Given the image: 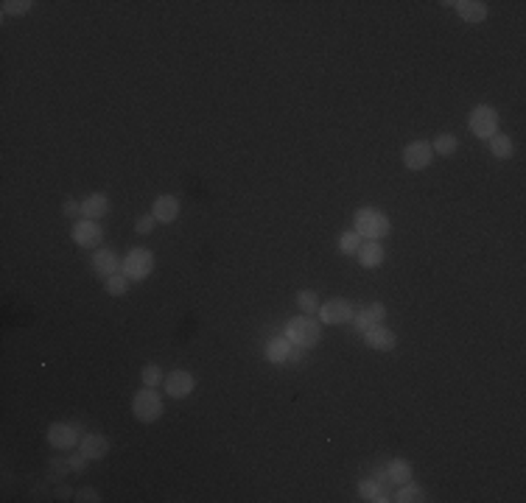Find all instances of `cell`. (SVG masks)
<instances>
[{
  "instance_id": "obj_1",
  "label": "cell",
  "mask_w": 526,
  "mask_h": 503,
  "mask_svg": "<svg viewBox=\"0 0 526 503\" xmlns=\"http://www.w3.org/2000/svg\"><path fill=\"white\" fill-rule=\"evenodd\" d=\"M286 338L297 344V347H305V350H314L317 344H319V338H322V327H319V322L317 319H311V316H299V319H292L289 325H286Z\"/></svg>"
},
{
  "instance_id": "obj_2",
  "label": "cell",
  "mask_w": 526,
  "mask_h": 503,
  "mask_svg": "<svg viewBox=\"0 0 526 503\" xmlns=\"http://www.w3.org/2000/svg\"><path fill=\"white\" fill-rule=\"evenodd\" d=\"M389 230H392V224H389V218L381 210H372V207L359 210V215H356V233L362 235L364 240H381V238L389 235Z\"/></svg>"
},
{
  "instance_id": "obj_3",
  "label": "cell",
  "mask_w": 526,
  "mask_h": 503,
  "mask_svg": "<svg viewBox=\"0 0 526 503\" xmlns=\"http://www.w3.org/2000/svg\"><path fill=\"white\" fill-rule=\"evenodd\" d=\"M132 414L140 422H157L163 417V397L157 395V389L146 386L132 397Z\"/></svg>"
},
{
  "instance_id": "obj_4",
  "label": "cell",
  "mask_w": 526,
  "mask_h": 503,
  "mask_svg": "<svg viewBox=\"0 0 526 503\" xmlns=\"http://www.w3.org/2000/svg\"><path fill=\"white\" fill-rule=\"evenodd\" d=\"M467 126H470V132L476 134V137L490 140L493 134H498V112H495L493 106H487V103H479V106L470 112Z\"/></svg>"
},
{
  "instance_id": "obj_5",
  "label": "cell",
  "mask_w": 526,
  "mask_h": 503,
  "mask_svg": "<svg viewBox=\"0 0 526 503\" xmlns=\"http://www.w3.org/2000/svg\"><path fill=\"white\" fill-rule=\"evenodd\" d=\"M152 268H154V255L140 246V249H132L129 252V258L124 263V274L129 280H134V283H140V280H146L152 274Z\"/></svg>"
},
{
  "instance_id": "obj_6",
  "label": "cell",
  "mask_w": 526,
  "mask_h": 503,
  "mask_svg": "<svg viewBox=\"0 0 526 503\" xmlns=\"http://www.w3.org/2000/svg\"><path fill=\"white\" fill-rule=\"evenodd\" d=\"M70 235H73L76 246H81V249H99L101 238H104V230L99 227V221L81 218V221H76V224H73V233Z\"/></svg>"
},
{
  "instance_id": "obj_7",
  "label": "cell",
  "mask_w": 526,
  "mask_h": 503,
  "mask_svg": "<svg viewBox=\"0 0 526 503\" xmlns=\"http://www.w3.org/2000/svg\"><path fill=\"white\" fill-rule=\"evenodd\" d=\"M163 383H165V395L174 397V400L188 397V395L194 392V386H197V380H194V375H191L188 369H174Z\"/></svg>"
},
{
  "instance_id": "obj_8",
  "label": "cell",
  "mask_w": 526,
  "mask_h": 503,
  "mask_svg": "<svg viewBox=\"0 0 526 503\" xmlns=\"http://www.w3.org/2000/svg\"><path fill=\"white\" fill-rule=\"evenodd\" d=\"M434 160V151H431V143H423V140H415L403 148V166L409 171H423V168L431 166Z\"/></svg>"
},
{
  "instance_id": "obj_9",
  "label": "cell",
  "mask_w": 526,
  "mask_h": 503,
  "mask_svg": "<svg viewBox=\"0 0 526 503\" xmlns=\"http://www.w3.org/2000/svg\"><path fill=\"white\" fill-rule=\"evenodd\" d=\"M48 442H51V447H56V450H70V447H76V444H79V425H73V422H54V425L48 428Z\"/></svg>"
},
{
  "instance_id": "obj_10",
  "label": "cell",
  "mask_w": 526,
  "mask_h": 503,
  "mask_svg": "<svg viewBox=\"0 0 526 503\" xmlns=\"http://www.w3.org/2000/svg\"><path fill=\"white\" fill-rule=\"evenodd\" d=\"M317 313H319V319L325 325H344V322L353 319V305L347 300H330L325 305H319Z\"/></svg>"
},
{
  "instance_id": "obj_11",
  "label": "cell",
  "mask_w": 526,
  "mask_h": 503,
  "mask_svg": "<svg viewBox=\"0 0 526 503\" xmlns=\"http://www.w3.org/2000/svg\"><path fill=\"white\" fill-rule=\"evenodd\" d=\"M364 344H367L369 350L389 352V350H394V344H397V335H394L389 327H384V325H372V327L364 330Z\"/></svg>"
},
{
  "instance_id": "obj_12",
  "label": "cell",
  "mask_w": 526,
  "mask_h": 503,
  "mask_svg": "<svg viewBox=\"0 0 526 503\" xmlns=\"http://www.w3.org/2000/svg\"><path fill=\"white\" fill-rule=\"evenodd\" d=\"M384 316H387V305H384V302H372V305H367L364 310L353 313V327L364 333L367 327L381 325V319H384Z\"/></svg>"
},
{
  "instance_id": "obj_13",
  "label": "cell",
  "mask_w": 526,
  "mask_h": 503,
  "mask_svg": "<svg viewBox=\"0 0 526 503\" xmlns=\"http://www.w3.org/2000/svg\"><path fill=\"white\" fill-rule=\"evenodd\" d=\"M359 495H362L367 503H387L392 501V487L381 484L378 478H367L359 484Z\"/></svg>"
},
{
  "instance_id": "obj_14",
  "label": "cell",
  "mask_w": 526,
  "mask_h": 503,
  "mask_svg": "<svg viewBox=\"0 0 526 503\" xmlns=\"http://www.w3.org/2000/svg\"><path fill=\"white\" fill-rule=\"evenodd\" d=\"M448 6L457 9V14L465 23H485L487 20V3H482V0H457Z\"/></svg>"
},
{
  "instance_id": "obj_15",
  "label": "cell",
  "mask_w": 526,
  "mask_h": 503,
  "mask_svg": "<svg viewBox=\"0 0 526 503\" xmlns=\"http://www.w3.org/2000/svg\"><path fill=\"white\" fill-rule=\"evenodd\" d=\"M79 450L90 459V462H101L109 453V439L101 434H84V439L79 442Z\"/></svg>"
},
{
  "instance_id": "obj_16",
  "label": "cell",
  "mask_w": 526,
  "mask_h": 503,
  "mask_svg": "<svg viewBox=\"0 0 526 503\" xmlns=\"http://www.w3.org/2000/svg\"><path fill=\"white\" fill-rule=\"evenodd\" d=\"M152 215L160 221V224H171L177 215H179V199L177 196H157L152 204Z\"/></svg>"
},
{
  "instance_id": "obj_17",
  "label": "cell",
  "mask_w": 526,
  "mask_h": 503,
  "mask_svg": "<svg viewBox=\"0 0 526 503\" xmlns=\"http://www.w3.org/2000/svg\"><path fill=\"white\" fill-rule=\"evenodd\" d=\"M109 196L106 193H93L81 201V218H90V221H99L109 213Z\"/></svg>"
},
{
  "instance_id": "obj_18",
  "label": "cell",
  "mask_w": 526,
  "mask_h": 503,
  "mask_svg": "<svg viewBox=\"0 0 526 503\" xmlns=\"http://www.w3.org/2000/svg\"><path fill=\"white\" fill-rule=\"evenodd\" d=\"M356 258H359V263L364 268H378L384 263V246H381V240H364L362 246H359V252H356Z\"/></svg>"
},
{
  "instance_id": "obj_19",
  "label": "cell",
  "mask_w": 526,
  "mask_h": 503,
  "mask_svg": "<svg viewBox=\"0 0 526 503\" xmlns=\"http://www.w3.org/2000/svg\"><path fill=\"white\" fill-rule=\"evenodd\" d=\"M292 347H294V344H292L286 335H274V338H269V344H266V358H269L272 364H286Z\"/></svg>"
},
{
  "instance_id": "obj_20",
  "label": "cell",
  "mask_w": 526,
  "mask_h": 503,
  "mask_svg": "<svg viewBox=\"0 0 526 503\" xmlns=\"http://www.w3.org/2000/svg\"><path fill=\"white\" fill-rule=\"evenodd\" d=\"M93 268L104 274V277H112V274H118V268H121V260H118V255L112 252V249H99L96 255H93Z\"/></svg>"
},
{
  "instance_id": "obj_21",
  "label": "cell",
  "mask_w": 526,
  "mask_h": 503,
  "mask_svg": "<svg viewBox=\"0 0 526 503\" xmlns=\"http://www.w3.org/2000/svg\"><path fill=\"white\" fill-rule=\"evenodd\" d=\"M392 501H397V503L426 501V492H423V487H417V484L406 481V484H400V487H397V492H392Z\"/></svg>"
},
{
  "instance_id": "obj_22",
  "label": "cell",
  "mask_w": 526,
  "mask_h": 503,
  "mask_svg": "<svg viewBox=\"0 0 526 503\" xmlns=\"http://www.w3.org/2000/svg\"><path fill=\"white\" fill-rule=\"evenodd\" d=\"M387 475L392 478V484H406V481H412V464L406 462V459H392L389 464H387Z\"/></svg>"
},
{
  "instance_id": "obj_23",
  "label": "cell",
  "mask_w": 526,
  "mask_h": 503,
  "mask_svg": "<svg viewBox=\"0 0 526 503\" xmlns=\"http://www.w3.org/2000/svg\"><path fill=\"white\" fill-rule=\"evenodd\" d=\"M487 143H490L493 157H498V160H510V157H512V151H515V146H512L510 134H493Z\"/></svg>"
},
{
  "instance_id": "obj_24",
  "label": "cell",
  "mask_w": 526,
  "mask_h": 503,
  "mask_svg": "<svg viewBox=\"0 0 526 503\" xmlns=\"http://www.w3.org/2000/svg\"><path fill=\"white\" fill-rule=\"evenodd\" d=\"M457 148H460V140H457L454 134H440V137L431 143V151L440 154V157H451V154H457Z\"/></svg>"
},
{
  "instance_id": "obj_25",
  "label": "cell",
  "mask_w": 526,
  "mask_h": 503,
  "mask_svg": "<svg viewBox=\"0 0 526 503\" xmlns=\"http://www.w3.org/2000/svg\"><path fill=\"white\" fill-rule=\"evenodd\" d=\"M359 246H362V235L356 233V230H347V233L339 238V249H342V255H356V252H359Z\"/></svg>"
},
{
  "instance_id": "obj_26",
  "label": "cell",
  "mask_w": 526,
  "mask_h": 503,
  "mask_svg": "<svg viewBox=\"0 0 526 503\" xmlns=\"http://www.w3.org/2000/svg\"><path fill=\"white\" fill-rule=\"evenodd\" d=\"M297 305H299V310H302L305 316H311V313L319 310V300H317L314 291H299V294H297Z\"/></svg>"
},
{
  "instance_id": "obj_27",
  "label": "cell",
  "mask_w": 526,
  "mask_h": 503,
  "mask_svg": "<svg viewBox=\"0 0 526 503\" xmlns=\"http://www.w3.org/2000/svg\"><path fill=\"white\" fill-rule=\"evenodd\" d=\"M126 288H129V277H126V274H112V277H106V291H109L112 297L126 294Z\"/></svg>"
},
{
  "instance_id": "obj_28",
  "label": "cell",
  "mask_w": 526,
  "mask_h": 503,
  "mask_svg": "<svg viewBox=\"0 0 526 503\" xmlns=\"http://www.w3.org/2000/svg\"><path fill=\"white\" fill-rule=\"evenodd\" d=\"M163 380H165L163 369L157 367V364H146V367H143V386H152V389H154V386H160Z\"/></svg>"
},
{
  "instance_id": "obj_29",
  "label": "cell",
  "mask_w": 526,
  "mask_h": 503,
  "mask_svg": "<svg viewBox=\"0 0 526 503\" xmlns=\"http://www.w3.org/2000/svg\"><path fill=\"white\" fill-rule=\"evenodd\" d=\"M0 6H3V14H26L34 3L31 0H3Z\"/></svg>"
},
{
  "instance_id": "obj_30",
  "label": "cell",
  "mask_w": 526,
  "mask_h": 503,
  "mask_svg": "<svg viewBox=\"0 0 526 503\" xmlns=\"http://www.w3.org/2000/svg\"><path fill=\"white\" fill-rule=\"evenodd\" d=\"M154 224H157V218H154V215L149 213V215H140V218H137L134 230H137V233H140V235H149V233H152V230H154Z\"/></svg>"
},
{
  "instance_id": "obj_31",
  "label": "cell",
  "mask_w": 526,
  "mask_h": 503,
  "mask_svg": "<svg viewBox=\"0 0 526 503\" xmlns=\"http://www.w3.org/2000/svg\"><path fill=\"white\" fill-rule=\"evenodd\" d=\"M67 464H70V469H73V472H81V469H87L90 459H87L84 453H76V456H70V459H67Z\"/></svg>"
},
{
  "instance_id": "obj_32",
  "label": "cell",
  "mask_w": 526,
  "mask_h": 503,
  "mask_svg": "<svg viewBox=\"0 0 526 503\" xmlns=\"http://www.w3.org/2000/svg\"><path fill=\"white\" fill-rule=\"evenodd\" d=\"M76 501H81V503H99L101 498H99V492H96V489H90V487L84 489V487H81V489L76 492Z\"/></svg>"
},
{
  "instance_id": "obj_33",
  "label": "cell",
  "mask_w": 526,
  "mask_h": 503,
  "mask_svg": "<svg viewBox=\"0 0 526 503\" xmlns=\"http://www.w3.org/2000/svg\"><path fill=\"white\" fill-rule=\"evenodd\" d=\"M62 213H65V215H70V218H73V215H81V204H79V201H65V207H62Z\"/></svg>"
},
{
  "instance_id": "obj_34",
  "label": "cell",
  "mask_w": 526,
  "mask_h": 503,
  "mask_svg": "<svg viewBox=\"0 0 526 503\" xmlns=\"http://www.w3.org/2000/svg\"><path fill=\"white\" fill-rule=\"evenodd\" d=\"M302 355H305V347H292V352H289V361L286 364H297V361H302Z\"/></svg>"
}]
</instances>
